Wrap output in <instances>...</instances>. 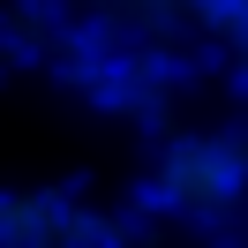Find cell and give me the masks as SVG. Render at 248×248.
Here are the masks:
<instances>
[{
	"instance_id": "obj_1",
	"label": "cell",
	"mask_w": 248,
	"mask_h": 248,
	"mask_svg": "<svg viewBox=\"0 0 248 248\" xmlns=\"http://www.w3.org/2000/svg\"><path fill=\"white\" fill-rule=\"evenodd\" d=\"M248 181V151L233 128H173L151 158V211L181 226H226Z\"/></svg>"
},
{
	"instance_id": "obj_3",
	"label": "cell",
	"mask_w": 248,
	"mask_h": 248,
	"mask_svg": "<svg viewBox=\"0 0 248 248\" xmlns=\"http://www.w3.org/2000/svg\"><path fill=\"white\" fill-rule=\"evenodd\" d=\"M0 248H128V218L76 188H0Z\"/></svg>"
},
{
	"instance_id": "obj_2",
	"label": "cell",
	"mask_w": 248,
	"mask_h": 248,
	"mask_svg": "<svg viewBox=\"0 0 248 248\" xmlns=\"http://www.w3.org/2000/svg\"><path fill=\"white\" fill-rule=\"evenodd\" d=\"M68 16H83V46H128L173 61L181 38L218 53H241V0H61Z\"/></svg>"
}]
</instances>
